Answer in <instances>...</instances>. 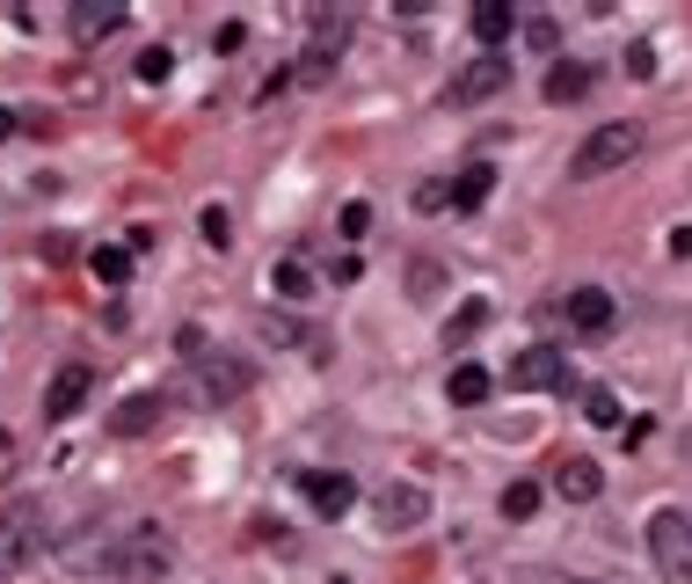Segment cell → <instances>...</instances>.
I'll use <instances>...</instances> for the list:
<instances>
[{
	"mask_svg": "<svg viewBox=\"0 0 692 584\" xmlns=\"http://www.w3.org/2000/svg\"><path fill=\"white\" fill-rule=\"evenodd\" d=\"M168 563H175V541L161 526H124L117 541L95 555V570H103L110 584H161Z\"/></svg>",
	"mask_w": 692,
	"mask_h": 584,
	"instance_id": "obj_1",
	"label": "cell"
},
{
	"mask_svg": "<svg viewBox=\"0 0 692 584\" xmlns=\"http://www.w3.org/2000/svg\"><path fill=\"white\" fill-rule=\"evenodd\" d=\"M44 549V504L37 496H16L8 512H0V577H22Z\"/></svg>",
	"mask_w": 692,
	"mask_h": 584,
	"instance_id": "obj_2",
	"label": "cell"
},
{
	"mask_svg": "<svg viewBox=\"0 0 692 584\" xmlns=\"http://www.w3.org/2000/svg\"><path fill=\"white\" fill-rule=\"evenodd\" d=\"M641 154V124H598L583 146L569 154V176L590 183V176H612V168H627V161Z\"/></svg>",
	"mask_w": 692,
	"mask_h": 584,
	"instance_id": "obj_3",
	"label": "cell"
},
{
	"mask_svg": "<svg viewBox=\"0 0 692 584\" xmlns=\"http://www.w3.org/2000/svg\"><path fill=\"white\" fill-rule=\"evenodd\" d=\"M649 555H657V570L671 584H692V519L678 512V504H663V512L649 519Z\"/></svg>",
	"mask_w": 692,
	"mask_h": 584,
	"instance_id": "obj_4",
	"label": "cell"
},
{
	"mask_svg": "<svg viewBox=\"0 0 692 584\" xmlns=\"http://www.w3.org/2000/svg\"><path fill=\"white\" fill-rule=\"evenodd\" d=\"M496 89H510V59H503V52H482V59H467V66L452 73L445 103H452V110H474V103H488Z\"/></svg>",
	"mask_w": 692,
	"mask_h": 584,
	"instance_id": "obj_5",
	"label": "cell"
},
{
	"mask_svg": "<svg viewBox=\"0 0 692 584\" xmlns=\"http://www.w3.org/2000/svg\"><path fill=\"white\" fill-rule=\"evenodd\" d=\"M503 380H510V395L561 388V380H569V358L554 351V344H533V351H518V358H510V372H503Z\"/></svg>",
	"mask_w": 692,
	"mask_h": 584,
	"instance_id": "obj_6",
	"label": "cell"
},
{
	"mask_svg": "<svg viewBox=\"0 0 692 584\" xmlns=\"http://www.w3.org/2000/svg\"><path fill=\"white\" fill-rule=\"evenodd\" d=\"M372 519H380L386 533H409V526H423V519H431V496L415 490V482H386V490L372 496Z\"/></svg>",
	"mask_w": 692,
	"mask_h": 584,
	"instance_id": "obj_7",
	"label": "cell"
},
{
	"mask_svg": "<svg viewBox=\"0 0 692 584\" xmlns=\"http://www.w3.org/2000/svg\"><path fill=\"white\" fill-rule=\"evenodd\" d=\"M598 490H606V468L590 461V453H561V461H554V496H569V504H598Z\"/></svg>",
	"mask_w": 692,
	"mask_h": 584,
	"instance_id": "obj_8",
	"label": "cell"
},
{
	"mask_svg": "<svg viewBox=\"0 0 692 584\" xmlns=\"http://www.w3.org/2000/svg\"><path fill=\"white\" fill-rule=\"evenodd\" d=\"M161 417H168V395H161V388H138V395H124V402L110 409V431H117V439H138V431H154Z\"/></svg>",
	"mask_w": 692,
	"mask_h": 584,
	"instance_id": "obj_9",
	"label": "cell"
},
{
	"mask_svg": "<svg viewBox=\"0 0 692 584\" xmlns=\"http://www.w3.org/2000/svg\"><path fill=\"white\" fill-rule=\"evenodd\" d=\"M299 490H307V504L321 519H343L350 504H358V482L350 475H329V468H307V475H299Z\"/></svg>",
	"mask_w": 692,
	"mask_h": 584,
	"instance_id": "obj_10",
	"label": "cell"
},
{
	"mask_svg": "<svg viewBox=\"0 0 692 584\" xmlns=\"http://www.w3.org/2000/svg\"><path fill=\"white\" fill-rule=\"evenodd\" d=\"M87 380H95L87 366H59V372H52V388H44V417H52V424H66L73 409L87 402Z\"/></svg>",
	"mask_w": 692,
	"mask_h": 584,
	"instance_id": "obj_11",
	"label": "cell"
},
{
	"mask_svg": "<svg viewBox=\"0 0 692 584\" xmlns=\"http://www.w3.org/2000/svg\"><path fill=\"white\" fill-rule=\"evenodd\" d=\"M569 321L583 329V337H606L612 321H620V307H612L606 285H583V293H569Z\"/></svg>",
	"mask_w": 692,
	"mask_h": 584,
	"instance_id": "obj_12",
	"label": "cell"
},
{
	"mask_svg": "<svg viewBox=\"0 0 692 584\" xmlns=\"http://www.w3.org/2000/svg\"><path fill=\"white\" fill-rule=\"evenodd\" d=\"M197 380H205L211 402H234V395H248V366H241V358H219V351L197 358Z\"/></svg>",
	"mask_w": 692,
	"mask_h": 584,
	"instance_id": "obj_13",
	"label": "cell"
},
{
	"mask_svg": "<svg viewBox=\"0 0 692 584\" xmlns=\"http://www.w3.org/2000/svg\"><path fill=\"white\" fill-rule=\"evenodd\" d=\"M110 30H124L117 0H81V8H73V37H81V44H95V37H110Z\"/></svg>",
	"mask_w": 692,
	"mask_h": 584,
	"instance_id": "obj_14",
	"label": "cell"
},
{
	"mask_svg": "<svg viewBox=\"0 0 692 584\" xmlns=\"http://www.w3.org/2000/svg\"><path fill=\"white\" fill-rule=\"evenodd\" d=\"M445 388H452V402H459V409H474V402H488V395H496V372L467 358V366H452V380H445Z\"/></svg>",
	"mask_w": 692,
	"mask_h": 584,
	"instance_id": "obj_15",
	"label": "cell"
},
{
	"mask_svg": "<svg viewBox=\"0 0 692 584\" xmlns=\"http://www.w3.org/2000/svg\"><path fill=\"white\" fill-rule=\"evenodd\" d=\"M583 95H590V66L561 59V66L547 73V103H583Z\"/></svg>",
	"mask_w": 692,
	"mask_h": 584,
	"instance_id": "obj_16",
	"label": "cell"
},
{
	"mask_svg": "<svg viewBox=\"0 0 692 584\" xmlns=\"http://www.w3.org/2000/svg\"><path fill=\"white\" fill-rule=\"evenodd\" d=\"M518 30V16H510V8H503V0H482V8H474V37H482L488 52H496L503 37Z\"/></svg>",
	"mask_w": 692,
	"mask_h": 584,
	"instance_id": "obj_17",
	"label": "cell"
},
{
	"mask_svg": "<svg viewBox=\"0 0 692 584\" xmlns=\"http://www.w3.org/2000/svg\"><path fill=\"white\" fill-rule=\"evenodd\" d=\"M488 183H496V168H488V161H474V168H459V183H452V205H459V213H474V205L488 197Z\"/></svg>",
	"mask_w": 692,
	"mask_h": 584,
	"instance_id": "obj_18",
	"label": "cell"
},
{
	"mask_svg": "<svg viewBox=\"0 0 692 584\" xmlns=\"http://www.w3.org/2000/svg\"><path fill=\"white\" fill-rule=\"evenodd\" d=\"M132 264H138V256H132V248H117V242H103L95 256H87V270H95L103 285H124V278H132Z\"/></svg>",
	"mask_w": 692,
	"mask_h": 584,
	"instance_id": "obj_19",
	"label": "cell"
},
{
	"mask_svg": "<svg viewBox=\"0 0 692 584\" xmlns=\"http://www.w3.org/2000/svg\"><path fill=\"white\" fill-rule=\"evenodd\" d=\"M270 293H277V300H307V293H313L307 264H299V256H285V264H270Z\"/></svg>",
	"mask_w": 692,
	"mask_h": 584,
	"instance_id": "obj_20",
	"label": "cell"
},
{
	"mask_svg": "<svg viewBox=\"0 0 692 584\" xmlns=\"http://www.w3.org/2000/svg\"><path fill=\"white\" fill-rule=\"evenodd\" d=\"M539 512V482H510L503 490V519H533Z\"/></svg>",
	"mask_w": 692,
	"mask_h": 584,
	"instance_id": "obj_21",
	"label": "cell"
},
{
	"mask_svg": "<svg viewBox=\"0 0 692 584\" xmlns=\"http://www.w3.org/2000/svg\"><path fill=\"white\" fill-rule=\"evenodd\" d=\"M482 321H488V307H482V300H467V307H459V315L445 321V344H467L474 329H482Z\"/></svg>",
	"mask_w": 692,
	"mask_h": 584,
	"instance_id": "obj_22",
	"label": "cell"
},
{
	"mask_svg": "<svg viewBox=\"0 0 692 584\" xmlns=\"http://www.w3.org/2000/svg\"><path fill=\"white\" fill-rule=\"evenodd\" d=\"M583 417H590V424H620V395H612V388H590L583 395Z\"/></svg>",
	"mask_w": 692,
	"mask_h": 584,
	"instance_id": "obj_23",
	"label": "cell"
},
{
	"mask_svg": "<svg viewBox=\"0 0 692 584\" xmlns=\"http://www.w3.org/2000/svg\"><path fill=\"white\" fill-rule=\"evenodd\" d=\"M168 73H175L168 44H146V52H138V81H168Z\"/></svg>",
	"mask_w": 692,
	"mask_h": 584,
	"instance_id": "obj_24",
	"label": "cell"
},
{
	"mask_svg": "<svg viewBox=\"0 0 692 584\" xmlns=\"http://www.w3.org/2000/svg\"><path fill=\"white\" fill-rule=\"evenodd\" d=\"M197 227H205V242H211V248L234 242V219H226V205H205V219H197Z\"/></svg>",
	"mask_w": 692,
	"mask_h": 584,
	"instance_id": "obj_25",
	"label": "cell"
},
{
	"mask_svg": "<svg viewBox=\"0 0 692 584\" xmlns=\"http://www.w3.org/2000/svg\"><path fill=\"white\" fill-rule=\"evenodd\" d=\"M452 205V183H423V191H415V213H445Z\"/></svg>",
	"mask_w": 692,
	"mask_h": 584,
	"instance_id": "obj_26",
	"label": "cell"
},
{
	"mask_svg": "<svg viewBox=\"0 0 692 584\" xmlns=\"http://www.w3.org/2000/svg\"><path fill=\"white\" fill-rule=\"evenodd\" d=\"M627 73L649 81V73H657V44H627Z\"/></svg>",
	"mask_w": 692,
	"mask_h": 584,
	"instance_id": "obj_27",
	"label": "cell"
},
{
	"mask_svg": "<svg viewBox=\"0 0 692 584\" xmlns=\"http://www.w3.org/2000/svg\"><path fill=\"white\" fill-rule=\"evenodd\" d=\"M525 44H533V52H554V44H561V30H554V22H525Z\"/></svg>",
	"mask_w": 692,
	"mask_h": 584,
	"instance_id": "obj_28",
	"label": "cell"
},
{
	"mask_svg": "<svg viewBox=\"0 0 692 584\" xmlns=\"http://www.w3.org/2000/svg\"><path fill=\"white\" fill-rule=\"evenodd\" d=\"M364 227H372V205H343V242H358Z\"/></svg>",
	"mask_w": 692,
	"mask_h": 584,
	"instance_id": "obj_29",
	"label": "cell"
},
{
	"mask_svg": "<svg viewBox=\"0 0 692 584\" xmlns=\"http://www.w3.org/2000/svg\"><path fill=\"white\" fill-rule=\"evenodd\" d=\"M241 37H248L241 22H219V30H211V44H219V52H241Z\"/></svg>",
	"mask_w": 692,
	"mask_h": 584,
	"instance_id": "obj_30",
	"label": "cell"
},
{
	"mask_svg": "<svg viewBox=\"0 0 692 584\" xmlns=\"http://www.w3.org/2000/svg\"><path fill=\"white\" fill-rule=\"evenodd\" d=\"M671 256H692V227H671Z\"/></svg>",
	"mask_w": 692,
	"mask_h": 584,
	"instance_id": "obj_31",
	"label": "cell"
},
{
	"mask_svg": "<svg viewBox=\"0 0 692 584\" xmlns=\"http://www.w3.org/2000/svg\"><path fill=\"white\" fill-rule=\"evenodd\" d=\"M8 132H16V110H8V103H0V140H8Z\"/></svg>",
	"mask_w": 692,
	"mask_h": 584,
	"instance_id": "obj_32",
	"label": "cell"
}]
</instances>
